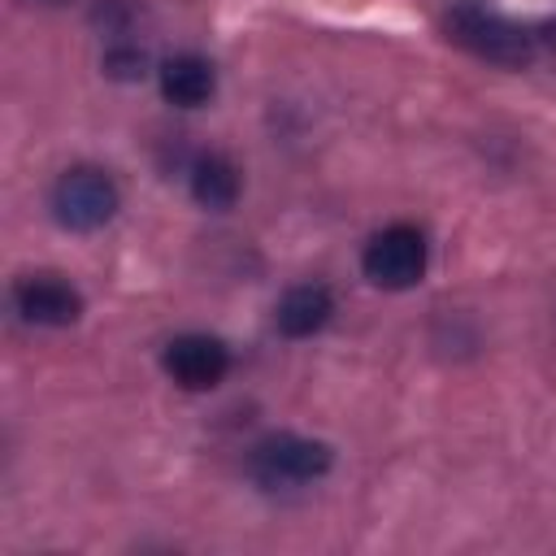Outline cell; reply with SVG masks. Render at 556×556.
Returning a JSON list of instances; mask_svg holds the SVG:
<instances>
[{"label": "cell", "instance_id": "6da1fadb", "mask_svg": "<svg viewBox=\"0 0 556 556\" xmlns=\"http://www.w3.org/2000/svg\"><path fill=\"white\" fill-rule=\"evenodd\" d=\"M443 22L452 43H460L478 61L508 65V70H521L534 61V35L517 26L508 13H500L491 0H456Z\"/></svg>", "mask_w": 556, "mask_h": 556}, {"label": "cell", "instance_id": "7a4b0ae2", "mask_svg": "<svg viewBox=\"0 0 556 556\" xmlns=\"http://www.w3.org/2000/svg\"><path fill=\"white\" fill-rule=\"evenodd\" d=\"M330 465H334L330 443L291 434V430L265 434L248 447V478L261 491H304V486L321 482L330 473Z\"/></svg>", "mask_w": 556, "mask_h": 556}, {"label": "cell", "instance_id": "3957f363", "mask_svg": "<svg viewBox=\"0 0 556 556\" xmlns=\"http://www.w3.org/2000/svg\"><path fill=\"white\" fill-rule=\"evenodd\" d=\"M122 208V191L113 182L109 169L100 165H70L56 174L52 191H48V213L61 230L74 235H91L100 226H109Z\"/></svg>", "mask_w": 556, "mask_h": 556}, {"label": "cell", "instance_id": "277c9868", "mask_svg": "<svg viewBox=\"0 0 556 556\" xmlns=\"http://www.w3.org/2000/svg\"><path fill=\"white\" fill-rule=\"evenodd\" d=\"M426 265H430V243H426V230L413 222H391L374 230L361 248V274L382 291L417 287L426 278Z\"/></svg>", "mask_w": 556, "mask_h": 556}, {"label": "cell", "instance_id": "5b68a950", "mask_svg": "<svg viewBox=\"0 0 556 556\" xmlns=\"http://www.w3.org/2000/svg\"><path fill=\"white\" fill-rule=\"evenodd\" d=\"M161 369L182 391H213L230 374V348L217 334L187 330V334H174L161 348Z\"/></svg>", "mask_w": 556, "mask_h": 556}, {"label": "cell", "instance_id": "8992f818", "mask_svg": "<svg viewBox=\"0 0 556 556\" xmlns=\"http://www.w3.org/2000/svg\"><path fill=\"white\" fill-rule=\"evenodd\" d=\"M13 313L26 326H70L83 313V295L74 282H65L61 274H22L13 282Z\"/></svg>", "mask_w": 556, "mask_h": 556}, {"label": "cell", "instance_id": "52a82bcc", "mask_svg": "<svg viewBox=\"0 0 556 556\" xmlns=\"http://www.w3.org/2000/svg\"><path fill=\"white\" fill-rule=\"evenodd\" d=\"M334 317V291L326 282H295L274 304V326L287 339H313Z\"/></svg>", "mask_w": 556, "mask_h": 556}, {"label": "cell", "instance_id": "ba28073f", "mask_svg": "<svg viewBox=\"0 0 556 556\" xmlns=\"http://www.w3.org/2000/svg\"><path fill=\"white\" fill-rule=\"evenodd\" d=\"M156 87H161L165 104H174V109H200L217 91V70L200 52H174V56L161 61Z\"/></svg>", "mask_w": 556, "mask_h": 556}, {"label": "cell", "instance_id": "9c48e42d", "mask_svg": "<svg viewBox=\"0 0 556 556\" xmlns=\"http://www.w3.org/2000/svg\"><path fill=\"white\" fill-rule=\"evenodd\" d=\"M187 178H191V195H195V204H200V208H213V213H226V208L239 200V187H243L235 161L222 156V152H204V156H195Z\"/></svg>", "mask_w": 556, "mask_h": 556}, {"label": "cell", "instance_id": "30bf717a", "mask_svg": "<svg viewBox=\"0 0 556 556\" xmlns=\"http://www.w3.org/2000/svg\"><path fill=\"white\" fill-rule=\"evenodd\" d=\"M104 74L109 78H122V83H130V78H139L143 74V65H148V56H143V48L139 43H126V39H117L113 48H104Z\"/></svg>", "mask_w": 556, "mask_h": 556}]
</instances>
